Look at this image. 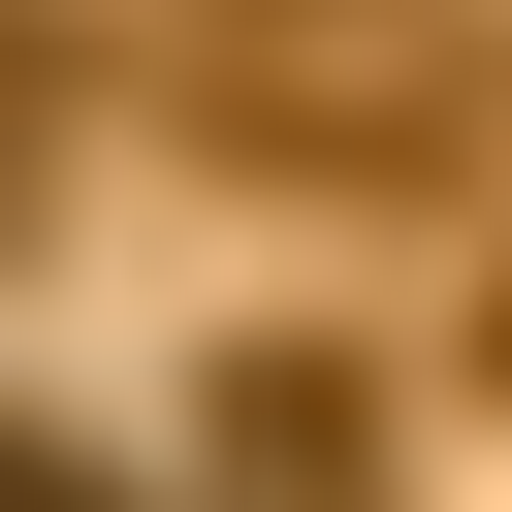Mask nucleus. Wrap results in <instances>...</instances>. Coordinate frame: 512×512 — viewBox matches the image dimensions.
Returning <instances> with one entry per match:
<instances>
[{"label": "nucleus", "mask_w": 512, "mask_h": 512, "mask_svg": "<svg viewBox=\"0 0 512 512\" xmlns=\"http://www.w3.org/2000/svg\"><path fill=\"white\" fill-rule=\"evenodd\" d=\"M192 96L256 160H448L480 128V32L448 0H192Z\"/></svg>", "instance_id": "f257e3e1"}, {"label": "nucleus", "mask_w": 512, "mask_h": 512, "mask_svg": "<svg viewBox=\"0 0 512 512\" xmlns=\"http://www.w3.org/2000/svg\"><path fill=\"white\" fill-rule=\"evenodd\" d=\"M32 192H64V32L0 0V224H32Z\"/></svg>", "instance_id": "f03ea898"}, {"label": "nucleus", "mask_w": 512, "mask_h": 512, "mask_svg": "<svg viewBox=\"0 0 512 512\" xmlns=\"http://www.w3.org/2000/svg\"><path fill=\"white\" fill-rule=\"evenodd\" d=\"M0 512H96V480H64V448H0Z\"/></svg>", "instance_id": "7ed1b4c3"}]
</instances>
